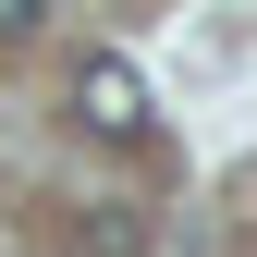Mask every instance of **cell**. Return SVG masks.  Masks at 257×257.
Here are the masks:
<instances>
[{"mask_svg":"<svg viewBox=\"0 0 257 257\" xmlns=\"http://www.w3.org/2000/svg\"><path fill=\"white\" fill-rule=\"evenodd\" d=\"M74 122H86L98 147H135V135H147V74H135L122 49H86V61H74Z\"/></svg>","mask_w":257,"mask_h":257,"instance_id":"obj_1","label":"cell"},{"mask_svg":"<svg viewBox=\"0 0 257 257\" xmlns=\"http://www.w3.org/2000/svg\"><path fill=\"white\" fill-rule=\"evenodd\" d=\"M61 245H74V257H147V220H135V208H86Z\"/></svg>","mask_w":257,"mask_h":257,"instance_id":"obj_2","label":"cell"},{"mask_svg":"<svg viewBox=\"0 0 257 257\" xmlns=\"http://www.w3.org/2000/svg\"><path fill=\"white\" fill-rule=\"evenodd\" d=\"M13 37H37V0H0V49Z\"/></svg>","mask_w":257,"mask_h":257,"instance_id":"obj_3","label":"cell"}]
</instances>
